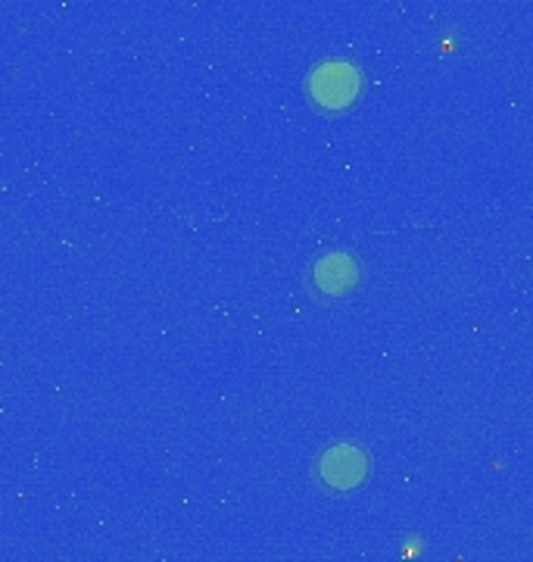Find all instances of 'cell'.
<instances>
[{
	"mask_svg": "<svg viewBox=\"0 0 533 562\" xmlns=\"http://www.w3.org/2000/svg\"><path fill=\"white\" fill-rule=\"evenodd\" d=\"M306 91L321 113H343L362 94V72L347 60H325L313 69Z\"/></svg>",
	"mask_w": 533,
	"mask_h": 562,
	"instance_id": "cell-1",
	"label": "cell"
},
{
	"mask_svg": "<svg viewBox=\"0 0 533 562\" xmlns=\"http://www.w3.org/2000/svg\"><path fill=\"white\" fill-rule=\"evenodd\" d=\"M318 475H321V482L328 484V487H334V491H353V487H359L368 479V457L359 447L340 443V447H331L321 457Z\"/></svg>",
	"mask_w": 533,
	"mask_h": 562,
	"instance_id": "cell-2",
	"label": "cell"
},
{
	"mask_svg": "<svg viewBox=\"0 0 533 562\" xmlns=\"http://www.w3.org/2000/svg\"><path fill=\"white\" fill-rule=\"evenodd\" d=\"M359 281V262L350 254H325L313 269V284L321 297H343Z\"/></svg>",
	"mask_w": 533,
	"mask_h": 562,
	"instance_id": "cell-3",
	"label": "cell"
}]
</instances>
